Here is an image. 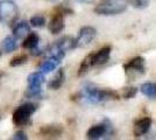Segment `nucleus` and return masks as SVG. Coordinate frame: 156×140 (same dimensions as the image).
Instances as JSON below:
<instances>
[{
  "label": "nucleus",
  "instance_id": "24",
  "mask_svg": "<svg viewBox=\"0 0 156 140\" xmlns=\"http://www.w3.org/2000/svg\"><path fill=\"white\" fill-rule=\"evenodd\" d=\"M137 92V89L136 88H133V87H129V88H125L124 89V93H122V97H124L125 99H130V98H133Z\"/></svg>",
  "mask_w": 156,
  "mask_h": 140
},
{
  "label": "nucleus",
  "instance_id": "15",
  "mask_svg": "<svg viewBox=\"0 0 156 140\" xmlns=\"http://www.w3.org/2000/svg\"><path fill=\"white\" fill-rule=\"evenodd\" d=\"M39 42H40V36L37 33H29L25 38L23 40V43H22V47L25 49H35L36 47L39 46Z\"/></svg>",
  "mask_w": 156,
  "mask_h": 140
},
{
  "label": "nucleus",
  "instance_id": "16",
  "mask_svg": "<svg viewBox=\"0 0 156 140\" xmlns=\"http://www.w3.org/2000/svg\"><path fill=\"white\" fill-rule=\"evenodd\" d=\"M65 81V74L63 71V69H59L58 71L56 73V75L54 76V78L50 81L49 83V88L51 90H58L59 88L63 85Z\"/></svg>",
  "mask_w": 156,
  "mask_h": 140
},
{
  "label": "nucleus",
  "instance_id": "5",
  "mask_svg": "<svg viewBox=\"0 0 156 140\" xmlns=\"http://www.w3.org/2000/svg\"><path fill=\"white\" fill-rule=\"evenodd\" d=\"M18 16V6L12 0L0 1V20L11 23Z\"/></svg>",
  "mask_w": 156,
  "mask_h": 140
},
{
  "label": "nucleus",
  "instance_id": "23",
  "mask_svg": "<svg viewBox=\"0 0 156 140\" xmlns=\"http://www.w3.org/2000/svg\"><path fill=\"white\" fill-rule=\"evenodd\" d=\"M42 96V89L41 88H28L26 91V97L28 98H35L37 99Z\"/></svg>",
  "mask_w": 156,
  "mask_h": 140
},
{
  "label": "nucleus",
  "instance_id": "22",
  "mask_svg": "<svg viewBox=\"0 0 156 140\" xmlns=\"http://www.w3.org/2000/svg\"><path fill=\"white\" fill-rule=\"evenodd\" d=\"M29 23H30V26H33V27L41 28V27H43L46 25V19H44L42 15H35V16H33L32 19H30Z\"/></svg>",
  "mask_w": 156,
  "mask_h": 140
},
{
  "label": "nucleus",
  "instance_id": "3",
  "mask_svg": "<svg viewBox=\"0 0 156 140\" xmlns=\"http://www.w3.org/2000/svg\"><path fill=\"white\" fill-rule=\"evenodd\" d=\"M35 111H36V106L32 103H26L21 106L16 107L13 112V124L16 126H26Z\"/></svg>",
  "mask_w": 156,
  "mask_h": 140
},
{
  "label": "nucleus",
  "instance_id": "11",
  "mask_svg": "<svg viewBox=\"0 0 156 140\" xmlns=\"http://www.w3.org/2000/svg\"><path fill=\"white\" fill-rule=\"evenodd\" d=\"M40 133L46 138H58L63 133V127L59 125H46L40 128Z\"/></svg>",
  "mask_w": 156,
  "mask_h": 140
},
{
  "label": "nucleus",
  "instance_id": "14",
  "mask_svg": "<svg viewBox=\"0 0 156 140\" xmlns=\"http://www.w3.org/2000/svg\"><path fill=\"white\" fill-rule=\"evenodd\" d=\"M27 82H28V88H41L44 83V75L41 71L33 73L28 76Z\"/></svg>",
  "mask_w": 156,
  "mask_h": 140
},
{
  "label": "nucleus",
  "instance_id": "20",
  "mask_svg": "<svg viewBox=\"0 0 156 140\" xmlns=\"http://www.w3.org/2000/svg\"><path fill=\"white\" fill-rule=\"evenodd\" d=\"M92 67V60H91V54H89L84 60L82 61L80 67L78 69V76H83L90 70V68Z\"/></svg>",
  "mask_w": 156,
  "mask_h": 140
},
{
  "label": "nucleus",
  "instance_id": "8",
  "mask_svg": "<svg viewBox=\"0 0 156 140\" xmlns=\"http://www.w3.org/2000/svg\"><path fill=\"white\" fill-rule=\"evenodd\" d=\"M48 29L51 34H58L64 29V19L62 12H56L51 16V19L48 23Z\"/></svg>",
  "mask_w": 156,
  "mask_h": 140
},
{
  "label": "nucleus",
  "instance_id": "12",
  "mask_svg": "<svg viewBox=\"0 0 156 140\" xmlns=\"http://www.w3.org/2000/svg\"><path fill=\"white\" fill-rule=\"evenodd\" d=\"M29 33H30V27L27 21H20L13 28V36L16 40L25 39Z\"/></svg>",
  "mask_w": 156,
  "mask_h": 140
},
{
  "label": "nucleus",
  "instance_id": "18",
  "mask_svg": "<svg viewBox=\"0 0 156 140\" xmlns=\"http://www.w3.org/2000/svg\"><path fill=\"white\" fill-rule=\"evenodd\" d=\"M141 92L148 97L149 99L156 98V83L154 82H146L141 85Z\"/></svg>",
  "mask_w": 156,
  "mask_h": 140
},
{
  "label": "nucleus",
  "instance_id": "19",
  "mask_svg": "<svg viewBox=\"0 0 156 140\" xmlns=\"http://www.w3.org/2000/svg\"><path fill=\"white\" fill-rule=\"evenodd\" d=\"M14 36H7L5 40L2 41V49L5 53H12L18 48V42Z\"/></svg>",
  "mask_w": 156,
  "mask_h": 140
},
{
  "label": "nucleus",
  "instance_id": "13",
  "mask_svg": "<svg viewBox=\"0 0 156 140\" xmlns=\"http://www.w3.org/2000/svg\"><path fill=\"white\" fill-rule=\"evenodd\" d=\"M54 46L58 48L59 50H63V52H68V50H71L73 48H77L76 39H73L72 36H64V38L59 39Z\"/></svg>",
  "mask_w": 156,
  "mask_h": 140
},
{
  "label": "nucleus",
  "instance_id": "10",
  "mask_svg": "<svg viewBox=\"0 0 156 140\" xmlns=\"http://www.w3.org/2000/svg\"><path fill=\"white\" fill-rule=\"evenodd\" d=\"M153 121L150 118L146 117V118H142V119H139L134 124V135L135 137H142L146 133H148V131L150 130V126H151Z\"/></svg>",
  "mask_w": 156,
  "mask_h": 140
},
{
  "label": "nucleus",
  "instance_id": "1",
  "mask_svg": "<svg viewBox=\"0 0 156 140\" xmlns=\"http://www.w3.org/2000/svg\"><path fill=\"white\" fill-rule=\"evenodd\" d=\"M83 98L91 104H99L111 99H119L115 91L108 89H98V88H85L83 91Z\"/></svg>",
  "mask_w": 156,
  "mask_h": 140
},
{
  "label": "nucleus",
  "instance_id": "9",
  "mask_svg": "<svg viewBox=\"0 0 156 140\" xmlns=\"http://www.w3.org/2000/svg\"><path fill=\"white\" fill-rule=\"evenodd\" d=\"M111 126H108L107 124H98V125H93L89 128L87 133H86V138L91 140H97L103 138L105 134H107L108 128Z\"/></svg>",
  "mask_w": 156,
  "mask_h": 140
},
{
  "label": "nucleus",
  "instance_id": "4",
  "mask_svg": "<svg viewBox=\"0 0 156 140\" xmlns=\"http://www.w3.org/2000/svg\"><path fill=\"white\" fill-rule=\"evenodd\" d=\"M144 69H146V62H144V59L141 57V56L134 57L129 62L124 64L125 73L127 74L128 77H133V78L143 75L144 71H146Z\"/></svg>",
  "mask_w": 156,
  "mask_h": 140
},
{
  "label": "nucleus",
  "instance_id": "17",
  "mask_svg": "<svg viewBox=\"0 0 156 140\" xmlns=\"http://www.w3.org/2000/svg\"><path fill=\"white\" fill-rule=\"evenodd\" d=\"M59 63H61V61L56 60V59H54V57H50V59H48L47 61H44L42 64H41V67H40V70H41V73L43 74H49L54 71L56 68L59 66Z\"/></svg>",
  "mask_w": 156,
  "mask_h": 140
},
{
  "label": "nucleus",
  "instance_id": "2",
  "mask_svg": "<svg viewBox=\"0 0 156 140\" xmlns=\"http://www.w3.org/2000/svg\"><path fill=\"white\" fill-rule=\"evenodd\" d=\"M126 9L127 0H106L94 8V12L99 15H117Z\"/></svg>",
  "mask_w": 156,
  "mask_h": 140
},
{
  "label": "nucleus",
  "instance_id": "21",
  "mask_svg": "<svg viewBox=\"0 0 156 140\" xmlns=\"http://www.w3.org/2000/svg\"><path fill=\"white\" fill-rule=\"evenodd\" d=\"M27 61H28V56L26 54H20V55L15 56V57H13L12 60L9 61V66L11 67H19V66L25 64Z\"/></svg>",
  "mask_w": 156,
  "mask_h": 140
},
{
  "label": "nucleus",
  "instance_id": "6",
  "mask_svg": "<svg viewBox=\"0 0 156 140\" xmlns=\"http://www.w3.org/2000/svg\"><path fill=\"white\" fill-rule=\"evenodd\" d=\"M97 35V31L91 26H84L79 31L78 38L76 39V46L77 47H85L90 45L94 40Z\"/></svg>",
  "mask_w": 156,
  "mask_h": 140
},
{
  "label": "nucleus",
  "instance_id": "26",
  "mask_svg": "<svg viewBox=\"0 0 156 140\" xmlns=\"http://www.w3.org/2000/svg\"><path fill=\"white\" fill-rule=\"evenodd\" d=\"M13 139L14 140H27L28 137H27L26 133H25L23 131H19V132H16V133L13 135Z\"/></svg>",
  "mask_w": 156,
  "mask_h": 140
},
{
  "label": "nucleus",
  "instance_id": "27",
  "mask_svg": "<svg viewBox=\"0 0 156 140\" xmlns=\"http://www.w3.org/2000/svg\"><path fill=\"white\" fill-rule=\"evenodd\" d=\"M0 56H1V52H0Z\"/></svg>",
  "mask_w": 156,
  "mask_h": 140
},
{
  "label": "nucleus",
  "instance_id": "25",
  "mask_svg": "<svg viewBox=\"0 0 156 140\" xmlns=\"http://www.w3.org/2000/svg\"><path fill=\"white\" fill-rule=\"evenodd\" d=\"M127 2H129L135 8H143L148 5V0H127Z\"/></svg>",
  "mask_w": 156,
  "mask_h": 140
},
{
  "label": "nucleus",
  "instance_id": "7",
  "mask_svg": "<svg viewBox=\"0 0 156 140\" xmlns=\"http://www.w3.org/2000/svg\"><path fill=\"white\" fill-rule=\"evenodd\" d=\"M111 50H112V48L110 46H106L103 47L100 50H98L97 53H92V67H96V66L98 67V66H103L105 63H107L108 60H110Z\"/></svg>",
  "mask_w": 156,
  "mask_h": 140
}]
</instances>
